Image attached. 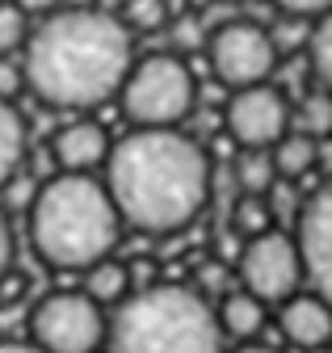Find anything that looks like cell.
<instances>
[{
	"label": "cell",
	"mask_w": 332,
	"mask_h": 353,
	"mask_svg": "<svg viewBox=\"0 0 332 353\" xmlns=\"http://www.w3.org/2000/svg\"><path fill=\"white\" fill-rule=\"evenodd\" d=\"M105 190L122 223L139 232H181L206 206L211 160L177 126H135L110 148Z\"/></svg>",
	"instance_id": "1"
},
{
	"label": "cell",
	"mask_w": 332,
	"mask_h": 353,
	"mask_svg": "<svg viewBox=\"0 0 332 353\" xmlns=\"http://www.w3.org/2000/svg\"><path fill=\"white\" fill-rule=\"evenodd\" d=\"M25 80L34 97L59 110H93L122 93V80L135 68L131 30L118 13L97 5H76L47 13L25 42Z\"/></svg>",
	"instance_id": "2"
},
{
	"label": "cell",
	"mask_w": 332,
	"mask_h": 353,
	"mask_svg": "<svg viewBox=\"0 0 332 353\" xmlns=\"http://www.w3.org/2000/svg\"><path fill=\"white\" fill-rule=\"evenodd\" d=\"M122 214L93 172H59L30 202V244L51 270H89L118 244Z\"/></svg>",
	"instance_id": "3"
},
{
	"label": "cell",
	"mask_w": 332,
	"mask_h": 353,
	"mask_svg": "<svg viewBox=\"0 0 332 353\" xmlns=\"http://www.w3.org/2000/svg\"><path fill=\"white\" fill-rule=\"evenodd\" d=\"M105 345L110 353H223V328L198 290L160 282L114 307Z\"/></svg>",
	"instance_id": "4"
},
{
	"label": "cell",
	"mask_w": 332,
	"mask_h": 353,
	"mask_svg": "<svg viewBox=\"0 0 332 353\" xmlns=\"http://www.w3.org/2000/svg\"><path fill=\"white\" fill-rule=\"evenodd\" d=\"M198 84L177 51H156L139 59L122 80V114L135 126H181L194 110Z\"/></svg>",
	"instance_id": "5"
},
{
	"label": "cell",
	"mask_w": 332,
	"mask_h": 353,
	"mask_svg": "<svg viewBox=\"0 0 332 353\" xmlns=\"http://www.w3.org/2000/svg\"><path fill=\"white\" fill-rule=\"evenodd\" d=\"M105 332V307L85 290H55L30 316V341L43 353H97Z\"/></svg>",
	"instance_id": "6"
},
{
	"label": "cell",
	"mask_w": 332,
	"mask_h": 353,
	"mask_svg": "<svg viewBox=\"0 0 332 353\" xmlns=\"http://www.w3.org/2000/svg\"><path fill=\"white\" fill-rule=\"evenodd\" d=\"M236 274L240 286L253 290L265 303H286L290 294H299L307 282V265H303V248L299 236L290 232H261V236H248L240 256H236Z\"/></svg>",
	"instance_id": "7"
},
{
	"label": "cell",
	"mask_w": 332,
	"mask_h": 353,
	"mask_svg": "<svg viewBox=\"0 0 332 353\" xmlns=\"http://www.w3.org/2000/svg\"><path fill=\"white\" fill-rule=\"evenodd\" d=\"M206 59H211V72L219 84L227 88H248V84H265L269 72L278 68V47L273 34L257 21H223L211 30V42H206Z\"/></svg>",
	"instance_id": "8"
},
{
	"label": "cell",
	"mask_w": 332,
	"mask_h": 353,
	"mask_svg": "<svg viewBox=\"0 0 332 353\" xmlns=\"http://www.w3.org/2000/svg\"><path fill=\"white\" fill-rule=\"evenodd\" d=\"M223 126L227 135L248 148V152H269L290 126H295V105L286 101L282 88L265 84H248V88H231V97L223 105Z\"/></svg>",
	"instance_id": "9"
},
{
	"label": "cell",
	"mask_w": 332,
	"mask_h": 353,
	"mask_svg": "<svg viewBox=\"0 0 332 353\" xmlns=\"http://www.w3.org/2000/svg\"><path fill=\"white\" fill-rule=\"evenodd\" d=\"M295 236L307 265V286L332 303V176L303 202Z\"/></svg>",
	"instance_id": "10"
},
{
	"label": "cell",
	"mask_w": 332,
	"mask_h": 353,
	"mask_svg": "<svg viewBox=\"0 0 332 353\" xmlns=\"http://www.w3.org/2000/svg\"><path fill=\"white\" fill-rule=\"evenodd\" d=\"M278 328L295 349L315 353V349L332 345V303L315 290L290 294L286 303H278Z\"/></svg>",
	"instance_id": "11"
},
{
	"label": "cell",
	"mask_w": 332,
	"mask_h": 353,
	"mask_svg": "<svg viewBox=\"0 0 332 353\" xmlns=\"http://www.w3.org/2000/svg\"><path fill=\"white\" fill-rule=\"evenodd\" d=\"M110 135L89 122V118H80V122H68L55 130V139H51V156L63 172H93L110 160Z\"/></svg>",
	"instance_id": "12"
},
{
	"label": "cell",
	"mask_w": 332,
	"mask_h": 353,
	"mask_svg": "<svg viewBox=\"0 0 332 353\" xmlns=\"http://www.w3.org/2000/svg\"><path fill=\"white\" fill-rule=\"evenodd\" d=\"M215 316H219V328L223 336H236V341H253L261 328H265V299H257L253 290H227L223 303L215 307Z\"/></svg>",
	"instance_id": "13"
},
{
	"label": "cell",
	"mask_w": 332,
	"mask_h": 353,
	"mask_svg": "<svg viewBox=\"0 0 332 353\" xmlns=\"http://www.w3.org/2000/svg\"><path fill=\"white\" fill-rule=\"evenodd\" d=\"M269 156H273V168H278V181H299V176H307L315 168V160H320V139H311V135L290 126L269 148Z\"/></svg>",
	"instance_id": "14"
},
{
	"label": "cell",
	"mask_w": 332,
	"mask_h": 353,
	"mask_svg": "<svg viewBox=\"0 0 332 353\" xmlns=\"http://www.w3.org/2000/svg\"><path fill=\"white\" fill-rule=\"evenodd\" d=\"M85 294L97 299L101 307H118L122 299L131 294V270L122 261H114V256L89 265V270H85Z\"/></svg>",
	"instance_id": "15"
},
{
	"label": "cell",
	"mask_w": 332,
	"mask_h": 353,
	"mask_svg": "<svg viewBox=\"0 0 332 353\" xmlns=\"http://www.w3.org/2000/svg\"><path fill=\"white\" fill-rule=\"evenodd\" d=\"M25 156V122L13 101H0V190L13 181V172Z\"/></svg>",
	"instance_id": "16"
},
{
	"label": "cell",
	"mask_w": 332,
	"mask_h": 353,
	"mask_svg": "<svg viewBox=\"0 0 332 353\" xmlns=\"http://www.w3.org/2000/svg\"><path fill=\"white\" fill-rule=\"evenodd\" d=\"M231 176H236V185H240V194H257V198H265V190L278 181V168H273V156L269 152H240L236 156V164H231Z\"/></svg>",
	"instance_id": "17"
},
{
	"label": "cell",
	"mask_w": 332,
	"mask_h": 353,
	"mask_svg": "<svg viewBox=\"0 0 332 353\" xmlns=\"http://www.w3.org/2000/svg\"><path fill=\"white\" fill-rule=\"evenodd\" d=\"M295 130H303V135H311V139L332 135V93H328V88L307 93L295 105Z\"/></svg>",
	"instance_id": "18"
},
{
	"label": "cell",
	"mask_w": 332,
	"mask_h": 353,
	"mask_svg": "<svg viewBox=\"0 0 332 353\" xmlns=\"http://www.w3.org/2000/svg\"><path fill=\"white\" fill-rule=\"evenodd\" d=\"M118 17L131 34H156L169 26V0H127Z\"/></svg>",
	"instance_id": "19"
},
{
	"label": "cell",
	"mask_w": 332,
	"mask_h": 353,
	"mask_svg": "<svg viewBox=\"0 0 332 353\" xmlns=\"http://www.w3.org/2000/svg\"><path fill=\"white\" fill-rule=\"evenodd\" d=\"M307 55H311L315 80L332 93V9L315 21V30H311V38H307Z\"/></svg>",
	"instance_id": "20"
},
{
	"label": "cell",
	"mask_w": 332,
	"mask_h": 353,
	"mask_svg": "<svg viewBox=\"0 0 332 353\" xmlns=\"http://www.w3.org/2000/svg\"><path fill=\"white\" fill-rule=\"evenodd\" d=\"M30 13L17 5H5L0 0V55H13V51H25V42H30Z\"/></svg>",
	"instance_id": "21"
},
{
	"label": "cell",
	"mask_w": 332,
	"mask_h": 353,
	"mask_svg": "<svg viewBox=\"0 0 332 353\" xmlns=\"http://www.w3.org/2000/svg\"><path fill=\"white\" fill-rule=\"evenodd\" d=\"M231 223H236L231 232H240V236L248 240V236H261V232H269V228H273V214H269L265 198H257V194H244V198L236 202Z\"/></svg>",
	"instance_id": "22"
},
{
	"label": "cell",
	"mask_w": 332,
	"mask_h": 353,
	"mask_svg": "<svg viewBox=\"0 0 332 353\" xmlns=\"http://www.w3.org/2000/svg\"><path fill=\"white\" fill-rule=\"evenodd\" d=\"M169 42H173V51H202L206 42H211V34H206V17H198V13L173 17Z\"/></svg>",
	"instance_id": "23"
},
{
	"label": "cell",
	"mask_w": 332,
	"mask_h": 353,
	"mask_svg": "<svg viewBox=\"0 0 332 353\" xmlns=\"http://www.w3.org/2000/svg\"><path fill=\"white\" fill-rule=\"evenodd\" d=\"M21 88H30V80H25V63H13L9 55H0V101H13Z\"/></svg>",
	"instance_id": "24"
},
{
	"label": "cell",
	"mask_w": 332,
	"mask_h": 353,
	"mask_svg": "<svg viewBox=\"0 0 332 353\" xmlns=\"http://www.w3.org/2000/svg\"><path fill=\"white\" fill-rule=\"evenodd\" d=\"M286 17H324L332 9V0H273Z\"/></svg>",
	"instance_id": "25"
},
{
	"label": "cell",
	"mask_w": 332,
	"mask_h": 353,
	"mask_svg": "<svg viewBox=\"0 0 332 353\" xmlns=\"http://www.w3.org/2000/svg\"><path fill=\"white\" fill-rule=\"evenodd\" d=\"M9 265H13V232H9V219L0 214V282H5Z\"/></svg>",
	"instance_id": "26"
},
{
	"label": "cell",
	"mask_w": 332,
	"mask_h": 353,
	"mask_svg": "<svg viewBox=\"0 0 332 353\" xmlns=\"http://www.w3.org/2000/svg\"><path fill=\"white\" fill-rule=\"evenodd\" d=\"M17 5H21L25 13H55L59 0H17Z\"/></svg>",
	"instance_id": "27"
},
{
	"label": "cell",
	"mask_w": 332,
	"mask_h": 353,
	"mask_svg": "<svg viewBox=\"0 0 332 353\" xmlns=\"http://www.w3.org/2000/svg\"><path fill=\"white\" fill-rule=\"evenodd\" d=\"M0 353H43L34 341H0Z\"/></svg>",
	"instance_id": "28"
},
{
	"label": "cell",
	"mask_w": 332,
	"mask_h": 353,
	"mask_svg": "<svg viewBox=\"0 0 332 353\" xmlns=\"http://www.w3.org/2000/svg\"><path fill=\"white\" fill-rule=\"evenodd\" d=\"M231 353H278V349H269V345H257V341H244L240 349H231Z\"/></svg>",
	"instance_id": "29"
},
{
	"label": "cell",
	"mask_w": 332,
	"mask_h": 353,
	"mask_svg": "<svg viewBox=\"0 0 332 353\" xmlns=\"http://www.w3.org/2000/svg\"><path fill=\"white\" fill-rule=\"evenodd\" d=\"M227 5H240V0H227Z\"/></svg>",
	"instance_id": "30"
}]
</instances>
